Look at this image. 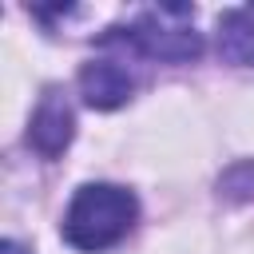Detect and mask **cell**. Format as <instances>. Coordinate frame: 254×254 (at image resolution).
Returning <instances> with one entry per match:
<instances>
[{"label":"cell","mask_w":254,"mask_h":254,"mask_svg":"<svg viewBox=\"0 0 254 254\" xmlns=\"http://www.w3.org/2000/svg\"><path fill=\"white\" fill-rule=\"evenodd\" d=\"M135 214H139V202L127 187L83 183L64 210L60 234L79 254H99V250H111L115 242L127 238V230L135 226Z\"/></svg>","instance_id":"cell-1"},{"label":"cell","mask_w":254,"mask_h":254,"mask_svg":"<svg viewBox=\"0 0 254 254\" xmlns=\"http://www.w3.org/2000/svg\"><path fill=\"white\" fill-rule=\"evenodd\" d=\"M115 36L131 52H139L143 60H163V64H187L202 52V36L194 32V8L190 4L139 8L127 24L115 28Z\"/></svg>","instance_id":"cell-2"},{"label":"cell","mask_w":254,"mask_h":254,"mask_svg":"<svg viewBox=\"0 0 254 254\" xmlns=\"http://www.w3.org/2000/svg\"><path fill=\"white\" fill-rule=\"evenodd\" d=\"M139 60H143V56L131 52V48L115 36V28L103 32L99 44H95V56L79 67V95H83V103L95 107V111L123 107V103L139 91V83H143Z\"/></svg>","instance_id":"cell-3"},{"label":"cell","mask_w":254,"mask_h":254,"mask_svg":"<svg viewBox=\"0 0 254 254\" xmlns=\"http://www.w3.org/2000/svg\"><path fill=\"white\" fill-rule=\"evenodd\" d=\"M75 135V115H71V103H67V91L64 87H48L32 111V123H28V147L44 159H56L67 151Z\"/></svg>","instance_id":"cell-4"},{"label":"cell","mask_w":254,"mask_h":254,"mask_svg":"<svg viewBox=\"0 0 254 254\" xmlns=\"http://www.w3.org/2000/svg\"><path fill=\"white\" fill-rule=\"evenodd\" d=\"M218 56L234 67H254V4H238L218 16Z\"/></svg>","instance_id":"cell-5"},{"label":"cell","mask_w":254,"mask_h":254,"mask_svg":"<svg viewBox=\"0 0 254 254\" xmlns=\"http://www.w3.org/2000/svg\"><path fill=\"white\" fill-rule=\"evenodd\" d=\"M222 194H226V198H250V194H254V163L234 167V171L222 179Z\"/></svg>","instance_id":"cell-6"},{"label":"cell","mask_w":254,"mask_h":254,"mask_svg":"<svg viewBox=\"0 0 254 254\" xmlns=\"http://www.w3.org/2000/svg\"><path fill=\"white\" fill-rule=\"evenodd\" d=\"M0 254H28V250H24L16 238H4V242H0Z\"/></svg>","instance_id":"cell-7"}]
</instances>
